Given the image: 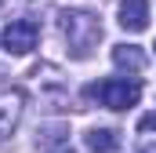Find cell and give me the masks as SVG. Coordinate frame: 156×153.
<instances>
[{"mask_svg":"<svg viewBox=\"0 0 156 153\" xmlns=\"http://www.w3.org/2000/svg\"><path fill=\"white\" fill-rule=\"evenodd\" d=\"M22 102H26V95H22L18 88L0 91V139H7V135L18 128V120H22Z\"/></svg>","mask_w":156,"mask_h":153,"instance_id":"obj_4","label":"cell"},{"mask_svg":"<svg viewBox=\"0 0 156 153\" xmlns=\"http://www.w3.org/2000/svg\"><path fill=\"white\" fill-rule=\"evenodd\" d=\"M87 150L91 153H120V135L113 128H94V131H87Z\"/></svg>","mask_w":156,"mask_h":153,"instance_id":"obj_7","label":"cell"},{"mask_svg":"<svg viewBox=\"0 0 156 153\" xmlns=\"http://www.w3.org/2000/svg\"><path fill=\"white\" fill-rule=\"evenodd\" d=\"M58 153H73V150H69V146H62V150H58Z\"/></svg>","mask_w":156,"mask_h":153,"instance_id":"obj_9","label":"cell"},{"mask_svg":"<svg viewBox=\"0 0 156 153\" xmlns=\"http://www.w3.org/2000/svg\"><path fill=\"white\" fill-rule=\"evenodd\" d=\"M87 99H98L105 110H131L138 99H142V88L138 80H120V76H109V80H98V84H87L83 91Z\"/></svg>","mask_w":156,"mask_h":153,"instance_id":"obj_2","label":"cell"},{"mask_svg":"<svg viewBox=\"0 0 156 153\" xmlns=\"http://www.w3.org/2000/svg\"><path fill=\"white\" fill-rule=\"evenodd\" d=\"M120 26L127 33H142L149 26V0H123L120 4Z\"/></svg>","mask_w":156,"mask_h":153,"instance_id":"obj_5","label":"cell"},{"mask_svg":"<svg viewBox=\"0 0 156 153\" xmlns=\"http://www.w3.org/2000/svg\"><path fill=\"white\" fill-rule=\"evenodd\" d=\"M62 33L69 40V47H73V55L83 58L91 47H94V40L102 37V26H98V18L94 15H87V11H62Z\"/></svg>","mask_w":156,"mask_h":153,"instance_id":"obj_1","label":"cell"},{"mask_svg":"<svg viewBox=\"0 0 156 153\" xmlns=\"http://www.w3.org/2000/svg\"><path fill=\"white\" fill-rule=\"evenodd\" d=\"M138 135L149 139V142H156V113H145L142 120H138Z\"/></svg>","mask_w":156,"mask_h":153,"instance_id":"obj_8","label":"cell"},{"mask_svg":"<svg viewBox=\"0 0 156 153\" xmlns=\"http://www.w3.org/2000/svg\"><path fill=\"white\" fill-rule=\"evenodd\" d=\"M37 37H40V26L33 18H15V22H7V29H4V47H7L11 55H29V51L37 47Z\"/></svg>","mask_w":156,"mask_h":153,"instance_id":"obj_3","label":"cell"},{"mask_svg":"<svg viewBox=\"0 0 156 153\" xmlns=\"http://www.w3.org/2000/svg\"><path fill=\"white\" fill-rule=\"evenodd\" d=\"M113 66H116V69H127V73H142L145 51L134 47V44H116V47H113Z\"/></svg>","mask_w":156,"mask_h":153,"instance_id":"obj_6","label":"cell"}]
</instances>
